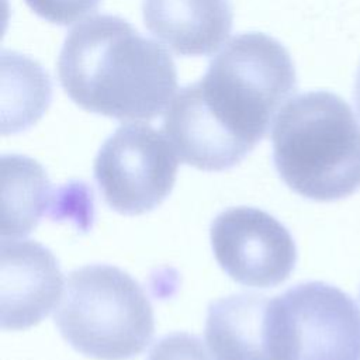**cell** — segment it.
<instances>
[{
  "label": "cell",
  "instance_id": "1",
  "mask_svg": "<svg viewBox=\"0 0 360 360\" xmlns=\"http://www.w3.org/2000/svg\"><path fill=\"white\" fill-rule=\"evenodd\" d=\"M295 87L288 51L263 32H242L211 59L198 82L172 98L163 134L186 165L226 170L263 139Z\"/></svg>",
  "mask_w": 360,
  "mask_h": 360
},
{
  "label": "cell",
  "instance_id": "2",
  "mask_svg": "<svg viewBox=\"0 0 360 360\" xmlns=\"http://www.w3.org/2000/svg\"><path fill=\"white\" fill-rule=\"evenodd\" d=\"M60 86L89 112L121 121L152 120L170 104L177 72L170 53L117 15H94L66 37Z\"/></svg>",
  "mask_w": 360,
  "mask_h": 360
},
{
  "label": "cell",
  "instance_id": "3",
  "mask_svg": "<svg viewBox=\"0 0 360 360\" xmlns=\"http://www.w3.org/2000/svg\"><path fill=\"white\" fill-rule=\"evenodd\" d=\"M273 160L283 181L314 201H336L360 188V122L338 94H298L277 112Z\"/></svg>",
  "mask_w": 360,
  "mask_h": 360
},
{
  "label": "cell",
  "instance_id": "4",
  "mask_svg": "<svg viewBox=\"0 0 360 360\" xmlns=\"http://www.w3.org/2000/svg\"><path fill=\"white\" fill-rule=\"evenodd\" d=\"M53 319L62 338L94 360L134 359L155 333L153 308L143 288L108 264L70 271Z\"/></svg>",
  "mask_w": 360,
  "mask_h": 360
},
{
  "label": "cell",
  "instance_id": "5",
  "mask_svg": "<svg viewBox=\"0 0 360 360\" xmlns=\"http://www.w3.org/2000/svg\"><path fill=\"white\" fill-rule=\"evenodd\" d=\"M179 156L165 134L145 122L124 124L101 145L94 179L107 205L124 215L156 208L173 190Z\"/></svg>",
  "mask_w": 360,
  "mask_h": 360
},
{
  "label": "cell",
  "instance_id": "6",
  "mask_svg": "<svg viewBox=\"0 0 360 360\" xmlns=\"http://www.w3.org/2000/svg\"><path fill=\"white\" fill-rule=\"evenodd\" d=\"M214 256L236 283L270 288L284 283L295 267L297 248L288 229L269 212L232 207L210 226Z\"/></svg>",
  "mask_w": 360,
  "mask_h": 360
},
{
  "label": "cell",
  "instance_id": "7",
  "mask_svg": "<svg viewBox=\"0 0 360 360\" xmlns=\"http://www.w3.org/2000/svg\"><path fill=\"white\" fill-rule=\"evenodd\" d=\"M278 298L288 360H360V309L350 295L308 281Z\"/></svg>",
  "mask_w": 360,
  "mask_h": 360
},
{
  "label": "cell",
  "instance_id": "8",
  "mask_svg": "<svg viewBox=\"0 0 360 360\" xmlns=\"http://www.w3.org/2000/svg\"><path fill=\"white\" fill-rule=\"evenodd\" d=\"M205 342L214 360H288L278 295L242 292L212 301Z\"/></svg>",
  "mask_w": 360,
  "mask_h": 360
},
{
  "label": "cell",
  "instance_id": "9",
  "mask_svg": "<svg viewBox=\"0 0 360 360\" xmlns=\"http://www.w3.org/2000/svg\"><path fill=\"white\" fill-rule=\"evenodd\" d=\"M63 274L53 253L35 240L1 239L0 326L22 330L39 323L60 301Z\"/></svg>",
  "mask_w": 360,
  "mask_h": 360
},
{
  "label": "cell",
  "instance_id": "10",
  "mask_svg": "<svg viewBox=\"0 0 360 360\" xmlns=\"http://www.w3.org/2000/svg\"><path fill=\"white\" fill-rule=\"evenodd\" d=\"M142 15L158 39L184 56L218 51L233 20L229 0H143Z\"/></svg>",
  "mask_w": 360,
  "mask_h": 360
},
{
  "label": "cell",
  "instance_id": "11",
  "mask_svg": "<svg viewBox=\"0 0 360 360\" xmlns=\"http://www.w3.org/2000/svg\"><path fill=\"white\" fill-rule=\"evenodd\" d=\"M1 170V238L28 235L52 204V184L44 167L21 155H3Z\"/></svg>",
  "mask_w": 360,
  "mask_h": 360
},
{
  "label": "cell",
  "instance_id": "12",
  "mask_svg": "<svg viewBox=\"0 0 360 360\" xmlns=\"http://www.w3.org/2000/svg\"><path fill=\"white\" fill-rule=\"evenodd\" d=\"M51 101V82L32 59L1 52V134H15L35 124Z\"/></svg>",
  "mask_w": 360,
  "mask_h": 360
},
{
  "label": "cell",
  "instance_id": "13",
  "mask_svg": "<svg viewBox=\"0 0 360 360\" xmlns=\"http://www.w3.org/2000/svg\"><path fill=\"white\" fill-rule=\"evenodd\" d=\"M210 354L197 336L176 332L159 339L148 360H214Z\"/></svg>",
  "mask_w": 360,
  "mask_h": 360
},
{
  "label": "cell",
  "instance_id": "14",
  "mask_svg": "<svg viewBox=\"0 0 360 360\" xmlns=\"http://www.w3.org/2000/svg\"><path fill=\"white\" fill-rule=\"evenodd\" d=\"M44 20L69 25L91 14L101 0H24Z\"/></svg>",
  "mask_w": 360,
  "mask_h": 360
},
{
  "label": "cell",
  "instance_id": "15",
  "mask_svg": "<svg viewBox=\"0 0 360 360\" xmlns=\"http://www.w3.org/2000/svg\"><path fill=\"white\" fill-rule=\"evenodd\" d=\"M353 97H354V101H356V107H357V111L360 114V66L357 69V73H356V80H354V90H353Z\"/></svg>",
  "mask_w": 360,
  "mask_h": 360
}]
</instances>
